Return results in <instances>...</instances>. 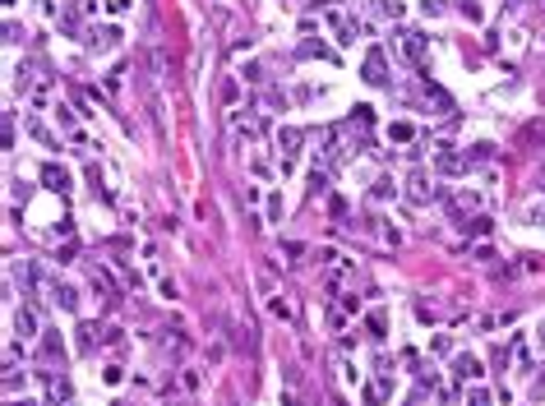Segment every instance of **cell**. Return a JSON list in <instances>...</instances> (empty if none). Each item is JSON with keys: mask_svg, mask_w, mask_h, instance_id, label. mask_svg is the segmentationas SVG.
<instances>
[{"mask_svg": "<svg viewBox=\"0 0 545 406\" xmlns=\"http://www.w3.org/2000/svg\"><path fill=\"white\" fill-rule=\"evenodd\" d=\"M360 78H365V83H374V88H384V83H389V61H384V51H370V56H365Z\"/></svg>", "mask_w": 545, "mask_h": 406, "instance_id": "cell-1", "label": "cell"}, {"mask_svg": "<svg viewBox=\"0 0 545 406\" xmlns=\"http://www.w3.org/2000/svg\"><path fill=\"white\" fill-rule=\"evenodd\" d=\"M407 199H411V208H421V203L430 199V175H425V167H416V171L407 175Z\"/></svg>", "mask_w": 545, "mask_h": 406, "instance_id": "cell-2", "label": "cell"}, {"mask_svg": "<svg viewBox=\"0 0 545 406\" xmlns=\"http://www.w3.org/2000/svg\"><path fill=\"white\" fill-rule=\"evenodd\" d=\"M278 143H282V175H287V171H291V157L300 153V143H305V139H300V129H282Z\"/></svg>", "mask_w": 545, "mask_h": 406, "instance_id": "cell-3", "label": "cell"}, {"mask_svg": "<svg viewBox=\"0 0 545 406\" xmlns=\"http://www.w3.org/2000/svg\"><path fill=\"white\" fill-rule=\"evenodd\" d=\"M402 51H407V61H411V65H421L425 51H430V37H425V32H402Z\"/></svg>", "mask_w": 545, "mask_h": 406, "instance_id": "cell-4", "label": "cell"}, {"mask_svg": "<svg viewBox=\"0 0 545 406\" xmlns=\"http://www.w3.org/2000/svg\"><path fill=\"white\" fill-rule=\"evenodd\" d=\"M42 185L47 189H70V171H65V167H42Z\"/></svg>", "mask_w": 545, "mask_h": 406, "instance_id": "cell-5", "label": "cell"}, {"mask_svg": "<svg viewBox=\"0 0 545 406\" xmlns=\"http://www.w3.org/2000/svg\"><path fill=\"white\" fill-rule=\"evenodd\" d=\"M453 374H457V378L481 374V360H476V356H457V360H453Z\"/></svg>", "mask_w": 545, "mask_h": 406, "instance_id": "cell-6", "label": "cell"}, {"mask_svg": "<svg viewBox=\"0 0 545 406\" xmlns=\"http://www.w3.org/2000/svg\"><path fill=\"white\" fill-rule=\"evenodd\" d=\"M61 351H65L61 332H47V337H42V360H61Z\"/></svg>", "mask_w": 545, "mask_h": 406, "instance_id": "cell-7", "label": "cell"}, {"mask_svg": "<svg viewBox=\"0 0 545 406\" xmlns=\"http://www.w3.org/2000/svg\"><path fill=\"white\" fill-rule=\"evenodd\" d=\"M14 328L23 332V337H32V332H37V319H32V305H23V310L14 314Z\"/></svg>", "mask_w": 545, "mask_h": 406, "instance_id": "cell-8", "label": "cell"}, {"mask_svg": "<svg viewBox=\"0 0 545 406\" xmlns=\"http://www.w3.org/2000/svg\"><path fill=\"white\" fill-rule=\"evenodd\" d=\"M319 56H324V61H338L324 42H305V47H300V61H319Z\"/></svg>", "mask_w": 545, "mask_h": 406, "instance_id": "cell-9", "label": "cell"}, {"mask_svg": "<svg viewBox=\"0 0 545 406\" xmlns=\"http://www.w3.org/2000/svg\"><path fill=\"white\" fill-rule=\"evenodd\" d=\"M389 402V383H370L365 388V406H384Z\"/></svg>", "mask_w": 545, "mask_h": 406, "instance_id": "cell-10", "label": "cell"}, {"mask_svg": "<svg viewBox=\"0 0 545 406\" xmlns=\"http://www.w3.org/2000/svg\"><path fill=\"white\" fill-rule=\"evenodd\" d=\"M47 397H51V402H70V378H51Z\"/></svg>", "mask_w": 545, "mask_h": 406, "instance_id": "cell-11", "label": "cell"}, {"mask_svg": "<svg viewBox=\"0 0 545 406\" xmlns=\"http://www.w3.org/2000/svg\"><path fill=\"white\" fill-rule=\"evenodd\" d=\"M389 139H393V143H407V139H411V125H407V120L389 125Z\"/></svg>", "mask_w": 545, "mask_h": 406, "instance_id": "cell-12", "label": "cell"}, {"mask_svg": "<svg viewBox=\"0 0 545 406\" xmlns=\"http://www.w3.org/2000/svg\"><path fill=\"white\" fill-rule=\"evenodd\" d=\"M476 203H481V194H457V213H476Z\"/></svg>", "mask_w": 545, "mask_h": 406, "instance_id": "cell-13", "label": "cell"}, {"mask_svg": "<svg viewBox=\"0 0 545 406\" xmlns=\"http://www.w3.org/2000/svg\"><path fill=\"white\" fill-rule=\"evenodd\" d=\"M56 300H61L65 310H74V305H79V296H74V291H70V286H56Z\"/></svg>", "mask_w": 545, "mask_h": 406, "instance_id": "cell-14", "label": "cell"}, {"mask_svg": "<svg viewBox=\"0 0 545 406\" xmlns=\"http://www.w3.org/2000/svg\"><path fill=\"white\" fill-rule=\"evenodd\" d=\"M467 406H490V392H485V388H471L467 392Z\"/></svg>", "mask_w": 545, "mask_h": 406, "instance_id": "cell-15", "label": "cell"}, {"mask_svg": "<svg viewBox=\"0 0 545 406\" xmlns=\"http://www.w3.org/2000/svg\"><path fill=\"white\" fill-rule=\"evenodd\" d=\"M379 235H384L389 245H398V240H402V235H398V226H389V222H379Z\"/></svg>", "mask_w": 545, "mask_h": 406, "instance_id": "cell-16", "label": "cell"}, {"mask_svg": "<svg viewBox=\"0 0 545 406\" xmlns=\"http://www.w3.org/2000/svg\"><path fill=\"white\" fill-rule=\"evenodd\" d=\"M536 342H541V351H545V323H541V332H536Z\"/></svg>", "mask_w": 545, "mask_h": 406, "instance_id": "cell-17", "label": "cell"}]
</instances>
